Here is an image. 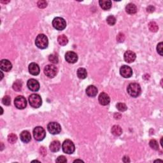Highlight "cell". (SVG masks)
Returning a JSON list of instances; mask_svg holds the SVG:
<instances>
[{"label":"cell","mask_w":163,"mask_h":163,"mask_svg":"<svg viewBox=\"0 0 163 163\" xmlns=\"http://www.w3.org/2000/svg\"><path fill=\"white\" fill-rule=\"evenodd\" d=\"M128 94L133 98H137L140 95L142 89L138 83H131L127 89Z\"/></svg>","instance_id":"6da1fadb"},{"label":"cell","mask_w":163,"mask_h":163,"mask_svg":"<svg viewBox=\"0 0 163 163\" xmlns=\"http://www.w3.org/2000/svg\"><path fill=\"white\" fill-rule=\"evenodd\" d=\"M35 45L40 49H45L49 45V40L47 36L43 34H38L35 40Z\"/></svg>","instance_id":"7a4b0ae2"},{"label":"cell","mask_w":163,"mask_h":163,"mask_svg":"<svg viewBox=\"0 0 163 163\" xmlns=\"http://www.w3.org/2000/svg\"><path fill=\"white\" fill-rule=\"evenodd\" d=\"M29 103H30L31 107L34 108H38L42 105V100H41L40 95L33 94L29 97Z\"/></svg>","instance_id":"3957f363"},{"label":"cell","mask_w":163,"mask_h":163,"mask_svg":"<svg viewBox=\"0 0 163 163\" xmlns=\"http://www.w3.org/2000/svg\"><path fill=\"white\" fill-rule=\"evenodd\" d=\"M62 149L65 154H72L75 151V146L72 141L70 140H66L63 143Z\"/></svg>","instance_id":"277c9868"},{"label":"cell","mask_w":163,"mask_h":163,"mask_svg":"<svg viewBox=\"0 0 163 163\" xmlns=\"http://www.w3.org/2000/svg\"><path fill=\"white\" fill-rule=\"evenodd\" d=\"M33 136L36 141H42L45 138L46 132L42 127L37 126L33 129Z\"/></svg>","instance_id":"5b68a950"},{"label":"cell","mask_w":163,"mask_h":163,"mask_svg":"<svg viewBox=\"0 0 163 163\" xmlns=\"http://www.w3.org/2000/svg\"><path fill=\"white\" fill-rule=\"evenodd\" d=\"M52 25L56 30L62 31L66 27V22L62 17H56L52 21Z\"/></svg>","instance_id":"8992f818"},{"label":"cell","mask_w":163,"mask_h":163,"mask_svg":"<svg viewBox=\"0 0 163 163\" xmlns=\"http://www.w3.org/2000/svg\"><path fill=\"white\" fill-rule=\"evenodd\" d=\"M43 72L45 75L49 78H54L57 75L58 69L54 65H49L45 67Z\"/></svg>","instance_id":"52a82bcc"},{"label":"cell","mask_w":163,"mask_h":163,"mask_svg":"<svg viewBox=\"0 0 163 163\" xmlns=\"http://www.w3.org/2000/svg\"><path fill=\"white\" fill-rule=\"evenodd\" d=\"M47 129L52 135H57L61 131V127L59 123L52 122L47 125Z\"/></svg>","instance_id":"ba28073f"},{"label":"cell","mask_w":163,"mask_h":163,"mask_svg":"<svg viewBox=\"0 0 163 163\" xmlns=\"http://www.w3.org/2000/svg\"><path fill=\"white\" fill-rule=\"evenodd\" d=\"M14 105L15 107L19 110H23L27 106V101L22 96H19L16 97L14 100Z\"/></svg>","instance_id":"9c48e42d"},{"label":"cell","mask_w":163,"mask_h":163,"mask_svg":"<svg viewBox=\"0 0 163 163\" xmlns=\"http://www.w3.org/2000/svg\"><path fill=\"white\" fill-rule=\"evenodd\" d=\"M120 74L124 78H130L133 75V70L131 67L124 65L120 69Z\"/></svg>","instance_id":"30bf717a"},{"label":"cell","mask_w":163,"mask_h":163,"mask_svg":"<svg viewBox=\"0 0 163 163\" xmlns=\"http://www.w3.org/2000/svg\"><path fill=\"white\" fill-rule=\"evenodd\" d=\"M27 86L30 91L33 92H36L40 89V84L36 80L31 78L28 81Z\"/></svg>","instance_id":"8fae6325"},{"label":"cell","mask_w":163,"mask_h":163,"mask_svg":"<svg viewBox=\"0 0 163 163\" xmlns=\"http://www.w3.org/2000/svg\"><path fill=\"white\" fill-rule=\"evenodd\" d=\"M65 59L68 63H75L78 61V56L75 52L68 51L65 54Z\"/></svg>","instance_id":"7c38bea8"},{"label":"cell","mask_w":163,"mask_h":163,"mask_svg":"<svg viewBox=\"0 0 163 163\" xmlns=\"http://www.w3.org/2000/svg\"><path fill=\"white\" fill-rule=\"evenodd\" d=\"M124 61L127 63H131L135 61L136 58V54L131 50H127L124 53Z\"/></svg>","instance_id":"4fadbf2b"},{"label":"cell","mask_w":163,"mask_h":163,"mask_svg":"<svg viewBox=\"0 0 163 163\" xmlns=\"http://www.w3.org/2000/svg\"><path fill=\"white\" fill-rule=\"evenodd\" d=\"M0 68L2 71L8 72L12 68V64L7 59H2L0 62Z\"/></svg>","instance_id":"5bb4252c"},{"label":"cell","mask_w":163,"mask_h":163,"mask_svg":"<svg viewBox=\"0 0 163 163\" xmlns=\"http://www.w3.org/2000/svg\"><path fill=\"white\" fill-rule=\"evenodd\" d=\"M98 100L100 105H103V106H106V105H108L110 103V98L109 96L107 93H105V92H101L100 96H99Z\"/></svg>","instance_id":"9a60e30c"},{"label":"cell","mask_w":163,"mask_h":163,"mask_svg":"<svg viewBox=\"0 0 163 163\" xmlns=\"http://www.w3.org/2000/svg\"><path fill=\"white\" fill-rule=\"evenodd\" d=\"M29 72H30V74L34 76H36L38 75H39L40 69V67L38 66L36 63H31L30 65H29Z\"/></svg>","instance_id":"2e32d148"},{"label":"cell","mask_w":163,"mask_h":163,"mask_svg":"<svg viewBox=\"0 0 163 163\" xmlns=\"http://www.w3.org/2000/svg\"><path fill=\"white\" fill-rule=\"evenodd\" d=\"M98 92V89L94 85H89L86 89V94L89 97H95Z\"/></svg>","instance_id":"e0dca14e"},{"label":"cell","mask_w":163,"mask_h":163,"mask_svg":"<svg viewBox=\"0 0 163 163\" xmlns=\"http://www.w3.org/2000/svg\"><path fill=\"white\" fill-rule=\"evenodd\" d=\"M20 138L22 142L28 143L31 141V135L30 133L28 131H23L21 133Z\"/></svg>","instance_id":"ac0fdd59"},{"label":"cell","mask_w":163,"mask_h":163,"mask_svg":"<svg viewBox=\"0 0 163 163\" xmlns=\"http://www.w3.org/2000/svg\"><path fill=\"white\" fill-rule=\"evenodd\" d=\"M99 3L101 8L105 10H108L111 8V1L110 0H100Z\"/></svg>","instance_id":"d6986e66"},{"label":"cell","mask_w":163,"mask_h":163,"mask_svg":"<svg viewBox=\"0 0 163 163\" xmlns=\"http://www.w3.org/2000/svg\"><path fill=\"white\" fill-rule=\"evenodd\" d=\"M61 149V143L57 141V140H55L51 142L50 145V150L51 152H58Z\"/></svg>","instance_id":"ffe728a7"},{"label":"cell","mask_w":163,"mask_h":163,"mask_svg":"<svg viewBox=\"0 0 163 163\" xmlns=\"http://www.w3.org/2000/svg\"><path fill=\"white\" fill-rule=\"evenodd\" d=\"M126 11L129 14H135L137 12L136 6L133 3H129L126 6Z\"/></svg>","instance_id":"44dd1931"},{"label":"cell","mask_w":163,"mask_h":163,"mask_svg":"<svg viewBox=\"0 0 163 163\" xmlns=\"http://www.w3.org/2000/svg\"><path fill=\"white\" fill-rule=\"evenodd\" d=\"M111 133H112L114 136H119L122 135V129L119 126L115 125L112 127H111Z\"/></svg>","instance_id":"7402d4cb"},{"label":"cell","mask_w":163,"mask_h":163,"mask_svg":"<svg viewBox=\"0 0 163 163\" xmlns=\"http://www.w3.org/2000/svg\"><path fill=\"white\" fill-rule=\"evenodd\" d=\"M57 41H58L60 45L65 46L68 43V39L65 35L62 34L60 35V36H59L58 38H57Z\"/></svg>","instance_id":"603a6c76"},{"label":"cell","mask_w":163,"mask_h":163,"mask_svg":"<svg viewBox=\"0 0 163 163\" xmlns=\"http://www.w3.org/2000/svg\"><path fill=\"white\" fill-rule=\"evenodd\" d=\"M77 76L80 79H85L87 76V72L84 68H80L77 70Z\"/></svg>","instance_id":"cb8c5ba5"},{"label":"cell","mask_w":163,"mask_h":163,"mask_svg":"<svg viewBox=\"0 0 163 163\" xmlns=\"http://www.w3.org/2000/svg\"><path fill=\"white\" fill-rule=\"evenodd\" d=\"M12 87L13 89H14V91H17V92H19L21 91L22 87V82L20 80H17L14 84H13L12 85Z\"/></svg>","instance_id":"d4e9b609"},{"label":"cell","mask_w":163,"mask_h":163,"mask_svg":"<svg viewBox=\"0 0 163 163\" xmlns=\"http://www.w3.org/2000/svg\"><path fill=\"white\" fill-rule=\"evenodd\" d=\"M149 28L152 32H157L158 31V25L155 22H151L149 24Z\"/></svg>","instance_id":"484cf974"},{"label":"cell","mask_w":163,"mask_h":163,"mask_svg":"<svg viewBox=\"0 0 163 163\" xmlns=\"http://www.w3.org/2000/svg\"><path fill=\"white\" fill-rule=\"evenodd\" d=\"M149 145L152 149L155 150V151H158L159 150L158 142L154 139H152L151 140V141H150Z\"/></svg>","instance_id":"4316f807"},{"label":"cell","mask_w":163,"mask_h":163,"mask_svg":"<svg viewBox=\"0 0 163 163\" xmlns=\"http://www.w3.org/2000/svg\"><path fill=\"white\" fill-rule=\"evenodd\" d=\"M17 140V136L14 133H11L8 136V141L10 143H15Z\"/></svg>","instance_id":"83f0119b"},{"label":"cell","mask_w":163,"mask_h":163,"mask_svg":"<svg viewBox=\"0 0 163 163\" xmlns=\"http://www.w3.org/2000/svg\"><path fill=\"white\" fill-rule=\"evenodd\" d=\"M49 60L50 63H52L53 64H57V63H58V61H59L58 57H57V55H56V54H51V55L49 56Z\"/></svg>","instance_id":"f1b7e54d"},{"label":"cell","mask_w":163,"mask_h":163,"mask_svg":"<svg viewBox=\"0 0 163 163\" xmlns=\"http://www.w3.org/2000/svg\"><path fill=\"white\" fill-rule=\"evenodd\" d=\"M107 22L110 25H113L116 23V19L114 17V16L110 15L107 17Z\"/></svg>","instance_id":"f546056e"},{"label":"cell","mask_w":163,"mask_h":163,"mask_svg":"<svg viewBox=\"0 0 163 163\" xmlns=\"http://www.w3.org/2000/svg\"><path fill=\"white\" fill-rule=\"evenodd\" d=\"M116 107L120 111H125L127 110V107L126 104L122 103H119L116 105Z\"/></svg>","instance_id":"4dcf8cb0"},{"label":"cell","mask_w":163,"mask_h":163,"mask_svg":"<svg viewBox=\"0 0 163 163\" xmlns=\"http://www.w3.org/2000/svg\"><path fill=\"white\" fill-rule=\"evenodd\" d=\"M2 102L3 105H6V106H9L11 104V98L9 96H5L2 99Z\"/></svg>","instance_id":"1f68e13d"},{"label":"cell","mask_w":163,"mask_h":163,"mask_svg":"<svg viewBox=\"0 0 163 163\" xmlns=\"http://www.w3.org/2000/svg\"><path fill=\"white\" fill-rule=\"evenodd\" d=\"M37 5L40 8H45L47 6V2L44 0H40L38 1Z\"/></svg>","instance_id":"d6a6232c"},{"label":"cell","mask_w":163,"mask_h":163,"mask_svg":"<svg viewBox=\"0 0 163 163\" xmlns=\"http://www.w3.org/2000/svg\"><path fill=\"white\" fill-rule=\"evenodd\" d=\"M117 40L118 42L119 43H122L125 40V36H124V34L122 33H120L118 34L117 36Z\"/></svg>","instance_id":"836d02e7"},{"label":"cell","mask_w":163,"mask_h":163,"mask_svg":"<svg viewBox=\"0 0 163 163\" xmlns=\"http://www.w3.org/2000/svg\"><path fill=\"white\" fill-rule=\"evenodd\" d=\"M67 162V159L64 155L59 156V157H57V159H56V162L64 163V162Z\"/></svg>","instance_id":"e575fe53"},{"label":"cell","mask_w":163,"mask_h":163,"mask_svg":"<svg viewBox=\"0 0 163 163\" xmlns=\"http://www.w3.org/2000/svg\"><path fill=\"white\" fill-rule=\"evenodd\" d=\"M162 42H160L157 46V51L159 55L162 56Z\"/></svg>","instance_id":"d590c367"},{"label":"cell","mask_w":163,"mask_h":163,"mask_svg":"<svg viewBox=\"0 0 163 163\" xmlns=\"http://www.w3.org/2000/svg\"><path fill=\"white\" fill-rule=\"evenodd\" d=\"M154 10H155V8H154V6H153L152 5H150L148 6L147 8H146V11L149 13L154 12Z\"/></svg>","instance_id":"8d00e7d4"},{"label":"cell","mask_w":163,"mask_h":163,"mask_svg":"<svg viewBox=\"0 0 163 163\" xmlns=\"http://www.w3.org/2000/svg\"><path fill=\"white\" fill-rule=\"evenodd\" d=\"M40 154L43 155L47 154V150L44 147H43V146L42 147H41V149H40Z\"/></svg>","instance_id":"74e56055"},{"label":"cell","mask_w":163,"mask_h":163,"mask_svg":"<svg viewBox=\"0 0 163 163\" xmlns=\"http://www.w3.org/2000/svg\"><path fill=\"white\" fill-rule=\"evenodd\" d=\"M122 161H123V162H130L129 158V157H127V156H124V157L123 159H122Z\"/></svg>","instance_id":"f35d334b"},{"label":"cell","mask_w":163,"mask_h":163,"mask_svg":"<svg viewBox=\"0 0 163 163\" xmlns=\"http://www.w3.org/2000/svg\"><path fill=\"white\" fill-rule=\"evenodd\" d=\"M78 161H79V162H84V161H82V160H80V159H76V160L74 161V162H78Z\"/></svg>","instance_id":"ab89813d"}]
</instances>
